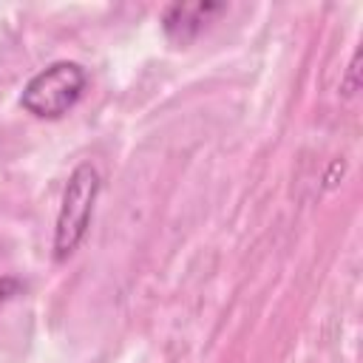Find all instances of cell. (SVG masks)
<instances>
[{
    "mask_svg": "<svg viewBox=\"0 0 363 363\" xmlns=\"http://www.w3.org/2000/svg\"><path fill=\"white\" fill-rule=\"evenodd\" d=\"M99 187H102V179L91 162L77 164L74 173L68 176V184H65L62 201H60V213H57V224H54V258L57 261H65L82 244V238L91 227V218H94V204H96Z\"/></svg>",
    "mask_w": 363,
    "mask_h": 363,
    "instance_id": "1",
    "label": "cell"
},
{
    "mask_svg": "<svg viewBox=\"0 0 363 363\" xmlns=\"http://www.w3.org/2000/svg\"><path fill=\"white\" fill-rule=\"evenodd\" d=\"M88 85V74L79 62H71V60H60V62H51L45 65L43 71H37L23 94H20V105L31 113V116H40V119H60L62 113H68L82 91Z\"/></svg>",
    "mask_w": 363,
    "mask_h": 363,
    "instance_id": "2",
    "label": "cell"
},
{
    "mask_svg": "<svg viewBox=\"0 0 363 363\" xmlns=\"http://www.w3.org/2000/svg\"><path fill=\"white\" fill-rule=\"evenodd\" d=\"M221 11H224V3H170L162 14V26L173 43L184 45L210 23V17Z\"/></svg>",
    "mask_w": 363,
    "mask_h": 363,
    "instance_id": "3",
    "label": "cell"
},
{
    "mask_svg": "<svg viewBox=\"0 0 363 363\" xmlns=\"http://www.w3.org/2000/svg\"><path fill=\"white\" fill-rule=\"evenodd\" d=\"M23 289V284L17 278H0V303H6L11 295H17Z\"/></svg>",
    "mask_w": 363,
    "mask_h": 363,
    "instance_id": "4",
    "label": "cell"
}]
</instances>
